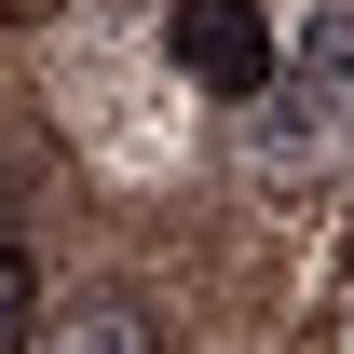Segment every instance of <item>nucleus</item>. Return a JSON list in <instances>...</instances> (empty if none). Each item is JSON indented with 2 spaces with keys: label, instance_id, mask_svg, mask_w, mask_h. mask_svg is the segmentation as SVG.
<instances>
[{
  "label": "nucleus",
  "instance_id": "f257e3e1",
  "mask_svg": "<svg viewBox=\"0 0 354 354\" xmlns=\"http://www.w3.org/2000/svg\"><path fill=\"white\" fill-rule=\"evenodd\" d=\"M164 55L218 95V109H245V95L272 82V14H259V0H177V14H164Z\"/></svg>",
  "mask_w": 354,
  "mask_h": 354
},
{
  "label": "nucleus",
  "instance_id": "f03ea898",
  "mask_svg": "<svg viewBox=\"0 0 354 354\" xmlns=\"http://www.w3.org/2000/svg\"><path fill=\"white\" fill-rule=\"evenodd\" d=\"M300 82L327 95V109H354V0H341V14H313V28H300Z\"/></svg>",
  "mask_w": 354,
  "mask_h": 354
},
{
  "label": "nucleus",
  "instance_id": "7ed1b4c3",
  "mask_svg": "<svg viewBox=\"0 0 354 354\" xmlns=\"http://www.w3.org/2000/svg\"><path fill=\"white\" fill-rule=\"evenodd\" d=\"M55 354H150V327H136L123 300H82L68 327H55Z\"/></svg>",
  "mask_w": 354,
  "mask_h": 354
},
{
  "label": "nucleus",
  "instance_id": "20e7f679",
  "mask_svg": "<svg viewBox=\"0 0 354 354\" xmlns=\"http://www.w3.org/2000/svg\"><path fill=\"white\" fill-rule=\"evenodd\" d=\"M28 300H41V286H28V259L0 245V354H28Z\"/></svg>",
  "mask_w": 354,
  "mask_h": 354
}]
</instances>
